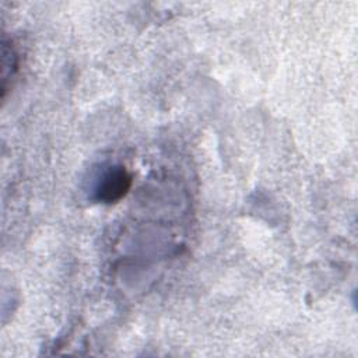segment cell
Wrapping results in <instances>:
<instances>
[{"label": "cell", "instance_id": "cell-1", "mask_svg": "<svg viewBox=\"0 0 358 358\" xmlns=\"http://www.w3.org/2000/svg\"><path fill=\"white\" fill-rule=\"evenodd\" d=\"M131 185V178L122 166L110 169L102 179L98 187V200L113 203L122 199Z\"/></svg>", "mask_w": 358, "mask_h": 358}, {"label": "cell", "instance_id": "cell-2", "mask_svg": "<svg viewBox=\"0 0 358 358\" xmlns=\"http://www.w3.org/2000/svg\"><path fill=\"white\" fill-rule=\"evenodd\" d=\"M15 53L13 48L4 41L3 42V90L7 85V80L11 78L13 70L15 69Z\"/></svg>", "mask_w": 358, "mask_h": 358}]
</instances>
